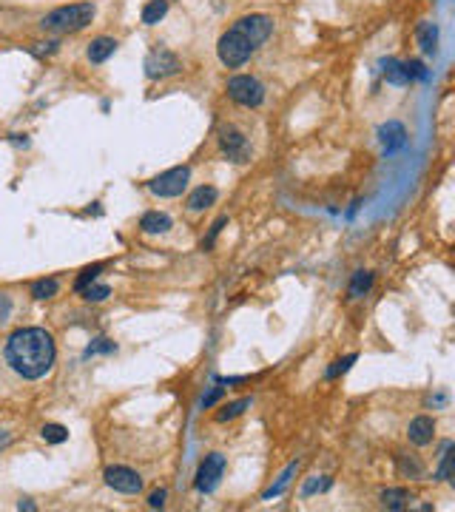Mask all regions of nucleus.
Masks as SVG:
<instances>
[{"label": "nucleus", "mask_w": 455, "mask_h": 512, "mask_svg": "<svg viewBox=\"0 0 455 512\" xmlns=\"http://www.w3.org/2000/svg\"><path fill=\"white\" fill-rule=\"evenodd\" d=\"M54 356H57L54 339L43 328H23V330L12 333L9 342H6V362H9V368L18 376L29 379V382H37V379H43L51 370Z\"/></svg>", "instance_id": "obj_1"}, {"label": "nucleus", "mask_w": 455, "mask_h": 512, "mask_svg": "<svg viewBox=\"0 0 455 512\" xmlns=\"http://www.w3.org/2000/svg\"><path fill=\"white\" fill-rule=\"evenodd\" d=\"M94 15H97V9H94V4H72V6H57V9H51L43 20H40V26L46 29V32H80V29H86L91 20H94Z\"/></svg>", "instance_id": "obj_2"}, {"label": "nucleus", "mask_w": 455, "mask_h": 512, "mask_svg": "<svg viewBox=\"0 0 455 512\" xmlns=\"http://www.w3.org/2000/svg\"><path fill=\"white\" fill-rule=\"evenodd\" d=\"M253 51H256V48L251 46V40H248L242 32H237V29L225 32V34L219 37V43H216V55H219V60H222L228 69L245 66V63L251 60Z\"/></svg>", "instance_id": "obj_3"}, {"label": "nucleus", "mask_w": 455, "mask_h": 512, "mask_svg": "<svg viewBox=\"0 0 455 512\" xmlns=\"http://www.w3.org/2000/svg\"><path fill=\"white\" fill-rule=\"evenodd\" d=\"M228 97L245 109H256L265 100V86L251 74H237V77L228 80Z\"/></svg>", "instance_id": "obj_4"}, {"label": "nucleus", "mask_w": 455, "mask_h": 512, "mask_svg": "<svg viewBox=\"0 0 455 512\" xmlns=\"http://www.w3.org/2000/svg\"><path fill=\"white\" fill-rule=\"evenodd\" d=\"M188 180H191V168H188V166L168 168V171H162L159 177H154V180L148 182V191H151L154 196L171 199V196H180V194L188 188Z\"/></svg>", "instance_id": "obj_5"}, {"label": "nucleus", "mask_w": 455, "mask_h": 512, "mask_svg": "<svg viewBox=\"0 0 455 512\" xmlns=\"http://www.w3.org/2000/svg\"><path fill=\"white\" fill-rule=\"evenodd\" d=\"M219 148L228 160L234 163H248L251 160V145H248V137L237 128V126H222L219 128Z\"/></svg>", "instance_id": "obj_6"}, {"label": "nucleus", "mask_w": 455, "mask_h": 512, "mask_svg": "<svg viewBox=\"0 0 455 512\" xmlns=\"http://www.w3.org/2000/svg\"><path fill=\"white\" fill-rule=\"evenodd\" d=\"M180 72H183L180 58L168 48H154L145 58V77H151V80H165V77H174Z\"/></svg>", "instance_id": "obj_7"}, {"label": "nucleus", "mask_w": 455, "mask_h": 512, "mask_svg": "<svg viewBox=\"0 0 455 512\" xmlns=\"http://www.w3.org/2000/svg\"><path fill=\"white\" fill-rule=\"evenodd\" d=\"M234 29L242 32L251 40L253 48H259L273 34V18H268V15H245V18H239L234 23Z\"/></svg>", "instance_id": "obj_8"}, {"label": "nucleus", "mask_w": 455, "mask_h": 512, "mask_svg": "<svg viewBox=\"0 0 455 512\" xmlns=\"http://www.w3.org/2000/svg\"><path fill=\"white\" fill-rule=\"evenodd\" d=\"M222 473H225V455L211 452V455H205V461H202L199 470H197L194 487H197L199 492H213L216 484H219V478H222Z\"/></svg>", "instance_id": "obj_9"}, {"label": "nucleus", "mask_w": 455, "mask_h": 512, "mask_svg": "<svg viewBox=\"0 0 455 512\" xmlns=\"http://www.w3.org/2000/svg\"><path fill=\"white\" fill-rule=\"evenodd\" d=\"M105 484H108L111 490L123 492V495H137V492L143 490V478H140V473L131 470V467H108V470H105Z\"/></svg>", "instance_id": "obj_10"}, {"label": "nucleus", "mask_w": 455, "mask_h": 512, "mask_svg": "<svg viewBox=\"0 0 455 512\" xmlns=\"http://www.w3.org/2000/svg\"><path fill=\"white\" fill-rule=\"evenodd\" d=\"M378 142H381L384 154H395L398 148H404V142H407V128L398 120H390V123H384L378 128Z\"/></svg>", "instance_id": "obj_11"}, {"label": "nucleus", "mask_w": 455, "mask_h": 512, "mask_svg": "<svg viewBox=\"0 0 455 512\" xmlns=\"http://www.w3.org/2000/svg\"><path fill=\"white\" fill-rule=\"evenodd\" d=\"M433 433H435V422H433L430 416H418V419H413L410 427H407V438H410L416 447L430 444V441H433Z\"/></svg>", "instance_id": "obj_12"}, {"label": "nucleus", "mask_w": 455, "mask_h": 512, "mask_svg": "<svg viewBox=\"0 0 455 512\" xmlns=\"http://www.w3.org/2000/svg\"><path fill=\"white\" fill-rule=\"evenodd\" d=\"M114 51H117V40L114 37H97V40L88 43L86 58H88V63H105Z\"/></svg>", "instance_id": "obj_13"}, {"label": "nucleus", "mask_w": 455, "mask_h": 512, "mask_svg": "<svg viewBox=\"0 0 455 512\" xmlns=\"http://www.w3.org/2000/svg\"><path fill=\"white\" fill-rule=\"evenodd\" d=\"M216 196H219V191L213 185H199L188 196V211H205V208H211V205L216 202Z\"/></svg>", "instance_id": "obj_14"}, {"label": "nucleus", "mask_w": 455, "mask_h": 512, "mask_svg": "<svg viewBox=\"0 0 455 512\" xmlns=\"http://www.w3.org/2000/svg\"><path fill=\"white\" fill-rule=\"evenodd\" d=\"M381 74H384V80H387V83H393V86H407V83H410L404 63H402V60H395V58L381 60Z\"/></svg>", "instance_id": "obj_15"}, {"label": "nucleus", "mask_w": 455, "mask_h": 512, "mask_svg": "<svg viewBox=\"0 0 455 512\" xmlns=\"http://www.w3.org/2000/svg\"><path fill=\"white\" fill-rule=\"evenodd\" d=\"M416 40H418L424 55H435L438 51V26L435 23H421L418 32H416Z\"/></svg>", "instance_id": "obj_16"}, {"label": "nucleus", "mask_w": 455, "mask_h": 512, "mask_svg": "<svg viewBox=\"0 0 455 512\" xmlns=\"http://www.w3.org/2000/svg\"><path fill=\"white\" fill-rule=\"evenodd\" d=\"M140 228L145 234H165V231H171V217L168 214H159V211H148V214H143Z\"/></svg>", "instance_id": "obj_17"}, {"label": "nucleus", "mask_w": 455, "mask_h": 512, "mask_svg": "<svg viewBox=\"0 0 455 512\" xmlns=\"http://www.w3.org/2000/svg\"><path fill=\"white\" fill-rule=\"evenodd\" d=\"M296 470H299V461H291L288 467H284V473L279 476V481L270 487V490H265V501H270V498H276V495H282L284 490L291 487V478L296 476Z\"/></svg>", "instance_id": "obj_18"}, {"label": "nucleus", "mask_w": 455, "mask_h": 512, "mask_svg": "<svg viewBox=\"0 0 455 512\" xmlns=\"http://www.w3.org/2000/svg\"><path fill=\"white\" fill-rule=\"evenodd\" d=\"M165 15H168V0H151V4H145V9H143V23L157 26Z\"/></svg>", "instance_id": "obj_19"}, {"label": "nucleus", "mask_w": 455, "mask_h": 512, "mask_svg": "<svg viewBox=\"0 0 455 512\" xmlns=\"http://www.w3.org/2000/svg\"><path fill=\"white\" fill-rule=\"evenodd\" d=\"M370 288H373V274H370V271H356L348 290H350L353 299H362L364 293H370Z\"/></svg>", "instance_id": "obj_20"}, {"label": "nucleus", "mask_w": 455, "mask_h": 512, "mask_svg": "<svg viewBox=\"0 0 455 512\" xmlns=\"http://www.w3.org/2000/svg\"><path fill=\"white\" fill-rule=\"evenodd\" d=\"M407 501H410L407 490H395V487H390V490L381 492V504H384L387 509H404Z\"/></svg>", "instance_id": "obj_21"}, {"label": "nucleus", "mask_w": 455, "mask_h": 512, "mask_svg": "<svg viewBox=\"0 0 455 512\" xmlns=\"http://www.w3.org/2000/svg\"><path fill=\"white\" fill-rule=\"evenodd\" d=\"M253 404V398H239V401H234V404H228V407H222L219 413H216V422H231V419H237V416H242L245 410Z\"/></svg>", "instance_id": "obj_22"}, {"label": "nucleus", "mask_w": 455, "mask_h": 512, "mask_svg": "<svg viewBox=\"0 0 455 512\" xmlns=\"http://www.w3.org/2000/svg\"><path fill=\"white\" fill-rule=\"evenodd\" d=\"M57 290H60V282H57V279H40V282L32 285V296H34L37 302L57 296Z\"/></svg>", "instance_id": "obj_23"}, {"label": "nucleus", "mask_w": 455, "mask_h": 512, "mask_svg": "<svg viewBox=\"0 0 455 512\" xmlns=\"http://www.w3.org/2000/svg\"><path fill=\"white\" fill-rule=\"evenodd\" d=\"M40 436H43V441H48V444H63V441H69V430H66L63 424H46V427L40 430Z\"/></svg>", "instance_id": "obj_24"}, {"label": "nucleus", "mask_w": 455, "mask_h": 512, "mask_svg": "<svg viewBox=\"0 0 455 512\" xmlns=\"http://www.w3.org/2000/svg\"><path fill=\"white\" fill-rule=\"evenodd\" d=\"M80 293H83V299H86V302H105V299L111 296V288H108V285H97V282H91V285H86Z\"/></svg>", "instance_id": "obj_25"}, {"label": "nucleus", "mask_w": 455, "mask_h": 512, "mask_svg": "<svg viewBox=\"0 0 455 512\" xmlns=\"http://www.w3.org/2000/svg\"><path fill=\"white\" fill-rule=\"evenodd\" d=\"M449 473H452V441H447V444H444V452H441V467H438L435 478H438V481H447V478H449Z\"/></svg>", "instance_id": "obj_26"}, {"label": "nucleus", "mask_w": 455, "mask_h": 512, "mask_svg": "<svg viewBox=\"0 0 455 512\" xmlns=\"http://www.w3.org/2000/svg\"><path fill=\"white\" fill-rule=\"evenodd\" d=\"M60 48V40H40V43H32L29 46V51L34 58H48V55H54V51Z\"/></svg>", "instance_id": "obj_27"}, {"label": "nucleus", "mask_w": 455, "mask_h": 512, "mask_svg": "<svg viewBox=\"0 0 455 512\" xmlns=\"http://www.w3.org/2000/svg\"><path fill=\"white\" fill-rule=\"evenodd\" d=\"M353 362H356V353L353 356H345V358H336V362L327 368V379H338L341 373H348Z\"/></svg>", "instance_id": "obj_28"}, {"label": "nucleus", "mask_w": 455, "mask_h": 512, "mask_svg": "<svg viewBox=\"0 0 455 512\" xmlns=\"http://www.w3.org/2000/svg\"><path fill=\"white\" fill-rule=\"evenodd\" d=\"M114 350H117V344L100 336V339H94V342L86 347V358H91V356H97V353H114Z\"/></svg>", "instance_id": "obj_29"}, {"label": "nucleus", "mask_w": 455, "mask_h": 512, "mask_svg": "<svg viewBox=\"0 0 455 512\" xmlns=\"http://www.w3.org/2000/svg\"><path fill=\"white\" fill-rule=\"evenodd\" d=\"M100 271H103V265H91V268H86L80 276H77V282H74V290H83L86 285H91V282H97V276H100Z\"/></svg>", "instance_id": "obj_30"}, {"label": "nucleus", "mask_w": 455, "mask_h": 512, "mask_svg": "<svg viewBox=\"0 0 455 512\" xmlns=\"http://www.w3.org/2000/svg\"><path fill=\"white\" fill-rule=\"evenodd\" d=\"M404 69H407L410 83H413V80H427V69H424L421 60H410V63H404Z\"/></svg>", "instance_id": "obj_31"}, {"label": "nucleus", "mask_w": 455, "mask_h": 512, "mask_svg": "<svg viewBox=\"0 0 455 512\" xmlns=\"http://www.w3.org/2000/svg\"><path fill=\"white\" fill-rule=\"evenodd\" d=\"M225 225H228V217H219V220H216V222H213V225H211V234H208V236H205V239H202V248H205V250H208V248H211V245H213V239H216V236H219V231H222V228H225Z\"/></svg>", "instance_id": "obj_32"}, {"label": "nucleus", "mask_w": 455, "mask_h": 512, "mask_svg": "<svg viewBox=\"0 0 455 512\" xmlns=\"http://www.w3.org/2000/svg\"><path fill=\"white\" fill-rule=\"evenodd\" d=\"M327 487H330L327 478H310V481L302 487V495H313V492H322V490H327Z\"/></svg>", "instance_id": "obj_33"}, {"label": "nucleus", "mask_w": 455, "mask_h": 512, "mask_svg": "<svg viewBox=\"0 0 455 512\" xmlns=\"http://www.w3.org/2000/svg\"><path fill=\"white\" fill-rule=\"evenodd\" d=\"M9 316H12V299L6 293H0V325H6Z\"/></svg>", "instance_id": "obj_34"}, {"label": "nucleus", "mask_w": 455, "mask_h": 512, "mask_svg": "<svg viewBox=\"0 0 455 512\" xmlns=\"http://www.w3.org/2000/svg\"><path fill=\"white\" fill-rule=\"evenodd\" d=\"M222 393H225V387H213V390H211V393H208V396H205V398H202V404H199V407H202V410H208V407H213V404H216V401H219V398H222Z\"/></svg>", "instance_id": "obj_35"}, {"label": "nucleus", "mask_w": 455, "mask_h": 512, "mask_svg": "<svg viewBox=\"0 0 455 512\" xmlns=\"http://www.w3.org/2000/svg\"><path fill=\"white\" fill-rule=\"evenodd\" d=\"M165 495H168L165 490H154V492L148 495V506H151V509H159V506L165 504Z\"/></svg>", "instance_id": "obj_36"}, {"label": "nucleus", "mask_w": 455, "mask_h": 512, "mask_svg": "<svg viewBox=\"0 0 455 512\" xmlns=\"http://www.w3.org/2000/svg\"><path fill=\"white\" fill-rule=\"evenodd\" d=\"M402 470H404V473H410L413 478H418V476H421V467L416 464V461H404V458H402Z\"/></svg>", "instance_id": "obj_37"}, {"label": "nucleus", "mask_w": 455, "mask_h": 512, "mask_svg": "<svg viewBox=\"0 0 455 512\" xmlns=\"http://www.w3.org/2000/svg\"><path fill=\"white\" fill-rule=\"evenodd\" d=\"M12 444V433H6V430H0V450H6Z\"/></svg>", "instance_id": "obj_38"}, {"label": "nucleus", "mask_w": 455, "mask_h": 512, "mask_svg": "<svg viewBox=\"0 0 455 512\" xmlns=\"http://www.w3.org/2000/svg\"><path fill=\"white\" fill-rule=\"evenodd\" d=\"M12 142H15V145H20V148H29V140H26V134H12Z\"/></svg>", "instance_id": "obj_39"}, {"label": "nucleus", "mask_w": 455, "mask_h": 512, "mask_svg": "<svg viewBox=\"0 0 455 512\" xmlns=\"http://www.w3.org/2000/svg\"><path fill=\"white\" fill-rule=\"evenodd\" d=\"M18 506H20V509H29V512H32V509H34V504H32V501H20V504H18Z\"/></svg>", "instance_id": "obj_40"}]
</instances>
